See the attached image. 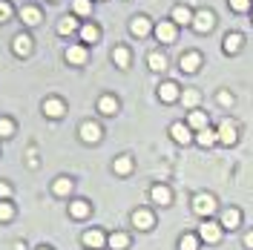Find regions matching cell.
<instances>
[{
  "mask_svg": "<svg viewBox=\"0 0 253 250\" xmlns=\"http://www.w3.org/2000/svg\"><path fill=\"white\" fill-rule=\"evenodd\" d=\"M213 26H216V15H213L210 9H202V12H196V15H193V29L199 32V35L210 32Z\"/></svg>",
  "mask_w": 253,
  "mask_h": 250,
  "instance_id": "obj_2",
  "label": "cell"
},
{
  "mask_svg": "<svg viewBox=\"0 0 253 250\" xmlns=\"http://www.w3.org/2000/svg\"><path fill=\"white\" fill-rule=\"evenodd\" d=\"M245 248L253 250V230H251V233H245Z\"/></svg>",
  "mask_w": 253,
  "mask_h": 250,
  "instance_id": "obj_41",
  "label": "cell"
},
{
  "mask_svg": "<svg viewBox=\"0 0 253 250\" xmlns=\"http://www.w3.org/2000/svg\"><path fill=\"white\" fill-rule=\"evenodd\" d=\"M242 41H245V38H242L239 32H227V35H224V43H221V49H224L227 55H236L239 49H242Z\"/></svg>",
  "mask_w": 253,
  "mask_h": 250,
  "instance_id": "obj_17",
  "label": "cell"
},
{
  "mask_svg": "<svg viewBox=\"0 0 253 250\" xmlns=\"http://www.w3.org/2000/svg\"><path fill=\"white\" fill-rule=\"evenodd\" d=\"M15 15V9H12V3L9 0H0V23H6V20H12Z\"/></svg>",
  "mask_w": 253,
  "mask_h": 250,
  "instance_id": "obj_36",
  "label": "cell"
},
{
  "mask_svg": "<svg viewBox=\"0 0 253 250\" xmlns=\"http://www.w3.org/2000/svg\"><path fill=\"white\" fill-rule=\"evenodd\" d=\"M98 112H101V115H115V112H118V98L104 95V98L98 101Z\"/></svg>",
  "mask_w": 253,
  "mask_h": 250,
  "instance_id": "obj_26",
  "label": "cell"
},
{
  "mask_svg": "<svg viewBox=\"0 0 253 250\" xmlns=\"http://www.w3.org/2000/svg\"><path fill=\"white\" fill-rule=\"evenodd\" d=\"M178 250H199V236H181L178 239Z\"/></svg>",
  "mask_w": 253,
  "mask_h": 250,
  "instance_id": "obj_33",
  "label": "cell"
},
{
  "mask_svg": "<svg viewBox=\"0 0 253 250\" xmlns=\"http://www.w3.org/2000/svg\"><path fill=\"white\" fill-rule=\"evenodd\" d=\"M216 141H219V132H213L210 126H207V129H202V132L196 135V144H199V147H213Z\"/></svg>",
  "mask_w": 253,
  "mask_h": 250,
  "instance_id": "obj_28",
  "label": "cell"
},
{
  "mask_svg": "<svg viewBox=\"0 0 253 250\" xmlns=\"http://www.w3.org/2000/svg\"><path fill=\"white\" fill-rule=\"evenodd\" d=\"M199 239H202V242H207V245H216V242L221 239V224H219V221L205 219V224L199 227Z\"/></svg>",
  "mask_w": 253,
  "mask_h": 250,
  "instance_id": "obj_3",
  "label": "cell"
},
{
  "mask_svg": "<svg viewBox=\"0 0 253 250\" xmlns=\"http://www.w3.org/2000/svg\"><path fill=\"white\" fill-rule=\"evenodd\" d=\"M41 9H38V6H23V9H20V20H23V23H26V26H38V23H41Z\"/></svg>",
  "mask_w": 253,
  "mask_h": 250,
  "instance_id": "obj_21",
  "label": "cell"
},
{
  "mask_svg": "<svg viewBox=\"0 0 253 250\" xmlns=\"http://www.w3.org/2000/svg\"><path fill=\"white\" fill-rule=\"evenodd\" d=\"M107 245H110L112 250H126L129 248V236L121 233V230H115V233L107 236Z\"/></svg>",
  "mask_w": 253,
  "mask_h": 250,
  "instance_id": "obj_24",
  "label": "cell"
},
{
  "mask_svg": "<svg viewBox=\"0 0 253 250\" xmlns=\"http://www.w3.org/2000/svg\"><path fill=\"white\" fill-rule=\"evenodd\" d=\"M178 66H181V72H199V66H202V55L199 52H187V55H181V61H178Z\"/></svg>",
  "mask_w": 253,
  "mask_h": 250,
  "instance_id": "obj_14",
  "label": "cell"
},
{
  "mask_svg": "<svg viewBox=\"0 0 253 250\" xmlns=\"http://www.w3.org/2000/svg\"><path fill=\"white\" fill-rule=\"evenodd\" d=\"M63 58L69 63H75V66H84V63H86V46H84V43H72V46H66Z\"/></svg>",
  "mask_w": 253,
  "mask_h": 250,
  "instance_id": "obj_9",
  "label": "cell"
},
{
  "mask_svg": "<svg viewBox=\"0 0 253 250\" xmlns=\"http://www.w3.org/2000/svg\"><path fill=\"white\" fill-rule=\"evenodd\" d=\"M81 141L84 144H98L101 141V126L95 124V121H84L81 124Z\"/></svg>",
  "mask_w": 253,
  "mask_h": 250,
  "instance_id": "obj_11",
  "label": "cell"
},
{
  "mask_svg": "<svg viewBox=\"0 0 253 250\" xmlns=\"http://www.w3.org/2000/svg\"><path fill=\"white\" fill-rule=\"evenodd\" d=\"M147 63H150V69H153V72H161V69L167 66V58H164L161 52H150V58H147Z\"/></svg>",
  "mask_w": 253,
  "mask_h": 250,
  "instance_id": "obj_31",
  "label": "cell"
},
{
  "mask_svg": "<svg viewBox=\"0 0 253 250\" xmlns=\"http://www.w3.org/2000/svg\"><path fill=\"white\" fill-rule=\"evenodd\" d=\"M178 101H181L184 107H190V110H193V107L199 104V92H196V89H184V92H181V98H178Z\"/></svg>",
  "mask_w": 253,
  "mask_h": 250,
  "instance_id": "obj_35",
  "label": "cell"
},
{
  "mask_svg": "<svg viewBox=\"0 0 253 250\" xmlns=\"http://www.w3.org/2000/svg\"><path fill=\"white\" fill-rule=\"evenodd\" d=\"M251 20H253V17H251Z\"/></svg>",
  "mask_w": 253,
  "mask_h": 250,
  "instance_id": "obj_43",
  "label": "cell"
},
{
  "mask_svg": "<svg viewBox=\"0 0 253 250\" xmlns=\"http://www.w3.org/2000/svg\"><path fill=\"white\" fill-rule=\"evenodd\" d=\"M38 250H52V248H38Z\"/></svg>",
  "mask_w": 253,
  "mask_h": 250,
  "instance_id": "obj_42",
  "label": "cell"
},
{
  "mask_svg": "<svg viewBox=\"0 0 253 250\" xmlns=\"http://www.w3.org/2000/svg\"><path fill=\"white\" fill-rule=\"evenodd\" d=\"M153 224H156V216H153L147 207H138V210L132 213V227H135V230H150Z\"/></svg>",
  "mask_w": 253,
  "mask_h": 250,
  "instance_id": "obj_6",
  "label": "cell"
},
{
  "mask_svg": "<svg viewBox=\"0 0 253 250\" xmlns=\"http://www.w3.org/2000/svg\"><path fill=\"white\" fill-rule=\"evenodd\" d=\"M12 52H15L17 58H26L32 55V38L26 32H17L15 38H12Z\"/></svg>",
  "mask_w": 253,
  "mask_h": 250,
  "instance_id": "obj_5",
  "label": "cell"
},
{
  "mask_svg": "<svg viewBox=\"0 0 253 250\" xmlns=\"http://www.w3.org/2000/svg\"><path fill=\"white\" fill-rule=\"evenodd\" d=\"M72 187H75V181H72L69 175H61V178H55L52 193H55V196H69V193H72Z\"/></svg>",
  "mask_w": 253,
  "mask_h": 250,
  "instance_id": "obj_23",
  "label": "cell"
},
{
  "mask_svg": "<svg viewBox=\"0 0 253 250\" xmlns=\"http://www.w3.org/2000/svg\"><path fill=\"white\" fill-rule=\"evenodd\" d=\"M219 141L224 144V147H230V144H236L239 141V126L230 121V118H224L219 124Z\"/></svg>",
  "mask_w": 253,
  "mask_h": 250,
  "instance_id": "obj_4",
  "label": "cell"
},
{
  "mask_svg": "<svg viewBox=\"0 0 253 250\" xmlns=\"http://www.w3.org/2000/svg\"><path fill=\"white\" fill-rule=\"evenodd\" d=\"M230 9H236V12H248V9H251V0H230Z\"/></svg>",
  "mask_w": 253,
  "mask_h": 250,
  "instance_id": "obj_38",
  "label": "cell"
},
{
  "mask_svg": "<svg viewBox=\"0 0 253 250\" xmlns=\"http://www.w3.org/2000/svg\"><path fill=\"white\" fill-rule=\"evenodd\" d=\"M15 135V121L12 118H0V138H12Z\"/></svg>",
  "mask_w": 253,
  "mask_h": 250,
  "instance_id": "obj_34",
  "label": "cell"
},
{
  "mask_svg": "<svg viewBox=\"0 0 253 250\" xmlns=\"http://www.w3.org/2000/svg\"><path fill=\"white\" fill-rule=\"evenodd\" d=\"M193 213L202 216V219H210V216L216 213V199H213L210 193H199V196H193Z\"/></svg>",
  "mask_w": 253,
  "mask_h": 250,
  "instance_id": "obj_1",
  "label": "cell"
},
{
  "mask_svg": "<svg viewBox=\"0 0 253 250\" xmlns=\"http://www.w3.org/2000/svg\"><path fill=\"white\" fill-rule=\"evenodd\" d=\"M112 172H115V175H129V172H132V158L118 156L115 161H112Z\"/></svg>",
  "mask_w": 253,
  "mask_h": 250,
  "instance_id": "obj_25",
  "label": "cell"
},
{
  "mask_svg": "<svg viewBox=\"0 0 253 250\" xmlns=\"http://www.w3.org/2000/svg\"><path fill=\"white\" fill-rule=\"evenodd\" d=\"M89 210H92V207H89L86 199H75V202H69V216H72V219H86Z\"/></svg>",
  "mask_w": 253,
  "mask_h": 250,
  "instance_id": "obj_18",
  "label": "cell"
},
{
  "mask_svg": "<svg viewBox=\"0 0 253 250\" xmlns=\"http://www.w3.org/2000/svg\"><path fill=\"white\" fill-rule=\"evenodd\" d=\"M173 23H181V26H193V12H190L187 6H181V3H178V6H173Z\"/></svg>",
  "mask_w": 253,
  "mask_h": 250,
  "instance_id": "obj_22",
  "label": "cell"
},
{
  "mask_svg": "<svg viewBox=\"0 0 253 250\" xmlns=\"http://www.w3.org/2000/svg\"><path fill=\"white\" fill-rule=\"evenodd\" d=\"M219 104L221 107H233V95L230 92H219Z\"/></svg>",
  "mask_w": 253,
  "mask_h": 250,
  "instance_id": "obj_40",
  "label": "cell"
},
{
  "mask_svg": "<svg viewBox=\"0 0 253 250\" xmlns=\"http://www.w3.org/2000/svg\"><path fill=\"white\" fill-rule=\"evenodd\" d=\"M150 199H153L156 204H161V207H167V204L173 202V193H170L167 184H156V187L150 190Z\"/></svg>",
  "mask_w": 253,
  "mask_h": 250,
  "instance_id": "obj_15",
  "label": "cell"
},
{
  "mask_svg": "<svg viewBox=\"0 0 253 250\" xmlns=\"http://www.w3.org/2000/svg\"><path fill=\"white\" fill-rule=\"evenodd\" d=\"M170 135H173L175 144H190V141H193V135H190V126L181 124V121H175V124L170 126Z\"/></svg>",
  "mask_w": 253,
  "mask_h": 250,
  "instance_id": "obj_16",
  "label": "cell"
},
{
  "mask_svg": "<svg viewBox=\"0 0 253 250\" xmlns=\"http://www.w3.org/2000/svg\"><path fill=\"white\" fill-rule=\"evenodd\" d=\"M84 245L89 250H98V248L107 245V236L101 233V230H86V233H84Z\"/></svg>",
  "mask_w": 253,
  "mask_h": 250,
  "instance_id": "obj_20",
  "label": "cell"
},
{
  "mask_svg": "<svg viewBox=\"0 0 253 250\" xmlns=\"http://www.w3.org/2000/svg\"><path fill=\"white\" fill-rule=\"evenodd\" d=\"M15 216V207H12V202H0V221H9Z\"/></svg>",
  "mask_w": 253,
  "mask_h": 250,
  "instance_id": "obj_37",
  "label": "cell"
},
{
  "mask_svg": "<svg viewBox=\"0 0 253 250\" xmlns=\"http://www.w3.org/2000/svg\"><path fill=\"white\" fill-rule=\"evenodd\" d=\"M9 196H12V187L6 181H0V202H9Z\"/></svg>",
  "mask_w": 253,
  "mask_h": 250,
  "instance_id": "obj_39",
  "label": "cell"
},
{
  "mask_svg": "<svg viewBox=\"0 0 253 250\" xmlns=\"http://www.w3.org/2000/svg\"><path fill=\"white\" fill-rule=\"evenodd\" d=\"M158 98H161L164 104H173V101H178V98H181L178 83H173V81H164V83L158 86Z\"/></svg>",
  "mask_w": 253,
  "mask_h": 250,
  "instance_id": "obj_8",
  "label": "cell"
},
{
  "mask_svg": "<svg viewBox=\"0 0 253 250\" xmlns=\"http://www.w3.org/2000/svg\"><path fill=\"white\" fill-rule=\"evenodd\" d=\"M58 32L61 35H72V32H81V23H78V17H63L61 23H58Z\"/></svg>",
  "mask_w": 253,
  "mask_h": 250,
  "instance_id": "obj_30",
  "label": "cell"
},
{
  "mask_svg": "<svg viewBox=\"0 0 253 250\" xmlns=\"http://www.w3.org/2000/svg\"><path fill=\"white\" fill-rule=\"evenodd\" d=\"M43 115L46 118H63L66 115V104H63L61 98H46L43 101Z\"/></svg>",
  "mask_w": 253,
  "mask_h": 250,
  "instance_id": "obj_10",
  "label": "cell"
},
{
  "mask_svg": "<svg viewBox=\"0 0 253 250\" xmlns=\"http://www.w3.org/2000/svg\"><path fill=\"white\" fill-rule=\"evenodd\" d=\"M187 126H190V129H199V132L207 129V115H205V112H199V110H193V112H190Z\"/></svg>",
  "mask_w": 253,
  "mask_h": 250,
  "instance_id": "obj_29",
  "label": "cell"
},
{
  "mask_svg": "<svg viewBox=\"0 0 253 250\" xmlns=\"http://www.w3.org/2000/svg\"><path fill=\"white\" fill-rule=\"evenodd\" d=\"M153 29H156V26L150 23V17H144V15L132 17V23H129V32H132L135 38H147V35H150Z\"/></svg>",
  "mask_w": 253,
  "mask_h": 250,
  "instance_id": "obj_12",
  "label": "cell"
},
{
  "mask_svg": "<svg viewBox=\"0 0 253 250\" xmlns=\"http://www.w3.org/2000/svg\"><path fill=\"white\" fill-rule=\"evenodd\" d=\"M72 12L78 17H86L92 12V3H89V0H72Z\"/></svg>",
  "mask_w": 253,
  "mask_h": 250,
  "instance_id": "obj_32",
  "label": "cell"
},
{
  "mask_svg": "<svg viewBox=\"0 0 253 250\" xmlns=\"http://www.w3.org/2000/svg\"><path fill=\"white\" fill-rule=\"evenodd\" d=\"M112 63H115L118 69H126V66H129V49L126 46H115L112 49Z\"/></svg>",
  "mask_w": 253,
  "mask_h": 250,
  "instance_id": "obj_27",
  "label": "cell"
},
{
  "mask_svg": "<svg viewBox=\"0 0 253 250\" xmlns=\"http://www.w3.org/2000/svg\"><path fill=\"white\" fill-rule=\"evenodd\" d=\"M81 41H84V43H98V41H101V29H98V26H95V23H81Z\"/></svg>",
  "mask_w": 253,
  "mask_h": 250,
  "instance_id": "obj_19",
  "label": "cell"
},
{
  "mask_svg": "<svg viewBox=\"0 0 253 250\" xmlns=\"http://www.w3.org/2000/svg\"><path fill=\"white\" fill-rule=\"evenodd\" d=\"M239 221H242V213H239L236 207H227V210H221V219L219 224L224 227V230H236Z\"/></svg>",
  "mask_w": 253,
  "mask_h": 250,
  "instance_id": "obj_13",
  "label": "cell"
},
{
  "mask_svg": "<svg viewBox=\"0 0 253 250\" xmlns=\"http://www.w3.org/2000/svg\"><path fill=\"white\" fill-rule=\"evenodd\" d=\"M153 35H156L161 43H173V41H175V23H173V20H161V23H156Z\"/></svg>",
  "mask_w": 253,
  "mask_h": 250,
  "instance_id": "obj_7",
  "label": "cell"
}]
</instances>
